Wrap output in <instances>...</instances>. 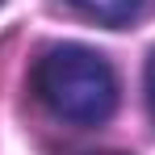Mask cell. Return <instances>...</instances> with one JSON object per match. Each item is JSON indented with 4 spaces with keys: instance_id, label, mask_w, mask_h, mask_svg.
Segmentation results:
<instances>
[{
    "instance_id": "cell-1",
    "label": "cell",
    "mask_w": 155,
    "mask_h": 155,
    "mask_svg": "<svg viewBox=\"0 0 155 155\" xmlns=\"http://www.w3.org/2000/svg\"><path fill=\"white\" fill-rule=\"evenodd\" d=\"M34 92L59 122L71 126H101L117 109V76L109 59L76 42L51 46L38 59Z\"/></svg>"
},
{
    "instance_id": "cell-2",
    "label": "cell",
    "mask_w": 155,
    "mask_h": 155,
    "mask_svg": "<svg viewBox=\"0 0 155 155\" xmlns=\"http://www.w3.org/2000/svg\"><path fill=\"white\" fill-rule=\"evenodd\" d=\"M71 8H80L84 17H92L97 25H109V29H122L138 17L143 0H67Z\"/></svg>"
},
{
    "instance_id": "cell-3",
    "label": "cell",
    "mask_w": 155,
    "mask_h": 155,
    "mask_svg": "<svg viewBox=\"0 0 155 155\" xmlns=\"http://www.w3.org/2000/svg\"><path fill=\"white\" fill-rule=\"evenodd\" d=\"M143 84H147V109H151V122H155V51H151V59H147V76H143Z\"/></svg>"
},
{
    "instance_id": "cell-4",
    "label": "cell",
    "mask_w": 155,
    "mask_h": 155,
    "mask_svg": "<svg viewBox=\"0 0 155 155\" xmlns=\"http://www.w3.org/2000/svg\"><path fill=\"white\" fill-rule=\"evenodd\" d=\"M101 155H122V151H101Z\"/></svg>"
}]
</instances>
